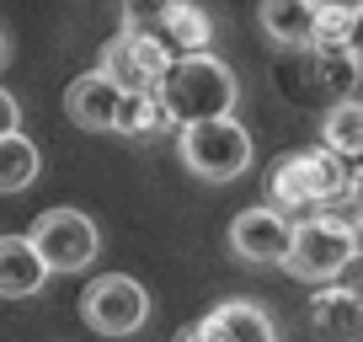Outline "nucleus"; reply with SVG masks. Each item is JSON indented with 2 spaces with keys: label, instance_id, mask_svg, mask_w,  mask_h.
Listing matches in <instances>:
<instances>
[{
  "label": "nucleus",
  "instance_id": "1",
  "mask_svg": "<svg viewBox=\"0 0 363 342\" xmlns=\"http://www.w3.org/2000/svg\"><path fill=\"white\" fill-rule=\"evenodd\" d=\"M352 187V171L337 150H294V155H278L267 171V204L278 214H289L294 225L320 219V209L331 198H342Z\"/></svg>",
  "mask_w": 363,
  "mask_h": 342
},
{
  "label": "nucleus",
  "instance_id": "2",
  "mask_svg": "<svg viewBox=\"0 0 363 342\" xmlns=\"http://www.w3.org/2000/svg\"><path fill=\"white\" fill-rule=\"evenodd\" d=\"M160 102H166L171 123L187 128V123H208V118H230L240 102V86H235V70L214 54H187L166 70L160 80Z\"/></svg>",
  "mask_w": 363,
  "mask_h": 342
},
{
  "label": "nucleus",
  "instance_id": "3",
  "mask_svg": "<svg viewBox=\"0 0 363 342\" xmlns=\"http://www.w3.org/2000/svg\"><path fill=\"white\" fill-rule=\"evenodd\" d=\"M177 150H182V166L193 171V177H203V182H235V177L251 171V155H257L251 128L235 113L208 118V123H187Z\"/></svg>",
  "mask_w": 363,
  "mask_h": 342
},
{
  "label": "nucleus",
  "instance_id": "4",
  "mask_svg": "<svg viewBox=\"0 0 363 342\" xmlns=\"http://www.w3.org/2000/svg\"><path fill=\"white\" fill-rule=\"evenodd\" d=\"M352 257H358L352 230L331 225V219H305V225H294V246H289L284 267L294 278H305V284H337Z\"/></svg>",
  "mask_w": 363,
  "mask_h": 342
},
{
  "label": "nucleus",
  "instance_id": "5",
  "mask_svg": "<svg viewBox=\"0 0 363 342\" xmlns=\"http://www.w3.org/2000/svg\"><path fill=\"white\" fill-rule=\"evenodd\" d=\"M80 316L102 337H134L150 321V294L128 273H102V278H91L86 294H80Z\"/></svg>",
  "mask_w": 363,
  "mask_h": 342
},
{
  "label": "nucleus",
  "instance_id": "6",
  "mask_svg": "<svg viewBox=\"0 0 363 342\" xmlns=\"http://www.w3.org/2000/svg\"><path fill=\"white\" fill-rule=\"evenodd\" d=\"M27 236H33V246L43 251V263L54 273H80L102 251V230L91 225V214H80V209H48V214H38V225Z\"/></svg>",
  "mask_w": 363,
  "mask_h": 342
},
{
  "label": "nucleus",
  "instance_id": "7",
  "mask_svg": "<svg viewBox=\"0 0 363 342\" xmlns=\"http://www.w3.org/2000/svg\"><path fill=\"white\" fill-rule=\"evenodd\" d=\"M171 65H177V54L160 43V33L123 27V33L102 48V65H96V70H102V75H113L123 92H160V80H166Z\"/></svg>",
  "mask_w": 363,
  "mask_h": 342
},
{
  "label": "nucleus",
  "instance_id": "8",
  "mask_svg": "<svg viewBox=\"0 0 363 342\" xmlns=\"http://www.w3.org/2000/svg\"><path fill=\"white\" fill-rule=\"evenodd\" d=\"M289 246H294V219L278 214L272 204H257V209H240L230 219V251L251 267H267V263H284Z\"/></svg>",
  "mask_w": 363,
  "mask_h": 342
},
{
  "label": "nucleus",
  "instance_id": "9",
  "mask_svg": "<svg viewBox=\"0 0 363 342\" xmlns=\"http://www.w3.org/2000/svg\"><path fill=\"white\" fill-rule=\"evenodd\" d=\"M118 107H123V86L102 70H86V75L69 80L65 92V113L75 128H91V134H118Z\"/></svg>",
  "mask_w": 363,
  "mask_h": 342
},
{
  "label": "nucleus",
  "instance_id": "10",
  "mask_svg": "<svg viewBox=\"0 0 363 342\" xmlns=\"http://www.w3.org/2000/svg\"><path fill=\"white\" fill-rule=\"evenodd\" d=\"M54 267L43 263V251L33 236H0V299H33L48 284Z\"/></svg>",
  "mask_w": 363,
  "mask_h": 342
},
{
  "label": "nucleus",
  "instance_id": "11",
  "mask_svg": "<svg viewBox=\"0 0 363 342\" xmlns=\"http://www.w3.org/2000/svg\"><path fill=\"white\" fill-rule=\"evenodd\" d=\"M198 331H203V342H278L272 316L262 305H251V299H225V305H214L198 321Z\"/></svg>",
  "mask_w": 363,
  "mask_h": 342
},
{
  "label": "nucleus",
  "instance_id": "12",
  "mask_svg": "<svg viewBox=\"0 0 363 342\" xmlns=\"http://www.w3.org/2000/svg\"><path fill=\"white\" fill-rule=\"evenodd\" d=\"M310 326L320 342H352L363 337V299L347 284H320V294L310 299Z\"/></svg>",
  "mask_w": 363,
  "mask_h": 342
},
{
  "label": "nucleus",
  "instance_id": "13",
  "mask_svg": "<svg viewBox=\"0 0 363 342\" xmlns=\"http://www.w3.org/2000/svg\"><path fill=\"white\" fill-rule=\"evenodd\" d=\"M315 0H262L257 6V27L272 38L278 48H310L315 43Z\"/></svg>",
  "mask_w": 363,
  "mask_h": 342
},
{
  "label": "nucleus",
  "instance_id": "14",
  "mask_svg": "<svg viewBox=\"0 0 363 342\" xmlns=\"http://www.w3.org/2000/svg\"><path fill=\"white\" fill-rule=\"evenodd\" d=\"M155 33H160V43H166L177 59L208 54V43H214V22H208V11H203V6H193V0H171Z\"/></svg>",
  "mask_w": 363,
  "mask_h": 342
},
{
  "label": "nucleus",
  "instance_id": "15",
  "mask_svg": "<svg viewBox=\"0 0 363 342\" xmlns=\"http://www.w3.org/2000/svg\"><path fill=\"white\" fill-rule=\"evenodd\" d=\"M320 134H326V150H337L342 160H358L363 166V102H352V96L331 102Z\"/></svg>",
  "mask_w": 363,
  "mask_h": 342
},
{
  "label": "nucleus",
  "instance_id": "16",
  "mask_svg": "<svg viewBox=\"0 0 363 342\" xmlns=\"http://www.w3.org/2000/svg\"><path fill=\"white\" fill-rule=\"evenodd\" d=\"M43 171V155L27 134H6L0 139V193H27Z\"/></svg>",
  "mask_w": 363,
  "mask_h": 342
},
{
  "label": "nucleus",
  "instance_id": "17",
  "mask_svg": "<svg viewBox=\"0 0 363 342\" xmlns=\"http://www.w3.org/2000/svg\"><path fill=\"white\" fill-rule=\"evenodd\" d=\"M160 128H177L166 113V102H160V92H123V107H118V134H160Z\"/></svg>",
  "mask_w": 363,
  "mask_h": 342
},
{
  "label": "nucleus",
  "instance_id": "18",
  "mask_svg": "<svg viewBox=\"0 0 363 342\" xmlns=\"http://www.w3.org/2000/svg\"><path fill=\"white\" fill-rule=\"evenodd\" d=\"M6 134H22V107H16V96L0 86V139Z\"/></svg>",
  "mask_w": 363,
  "mask_h": 342
},
{
  "label": "nucleus",
  "instance_id": "19",
  "mask_svg": "<svg viewBox=\"0 0 363 342\" xmlns=\"http://www.w3.org/2000/svg\"><path fill=\"white\" fill-rule=\"evenodd\" d=\"M342 48H347V59L363 70V11L352 16V27H347V43H342Z\"/></svg>",
  "mask_w": 363,
  "mask_h": 342
},
{
  "label": "nucleus",
  "instance_id": "20",
  "mask_svg": "<svg viewBox=\"0 0 363 342\" xmlns=\"http://www.w3.org/2000/svg\"><path fill=\"white\" fill-rule=\"evenodd\" d=\"M337 284H347V289H352V294H358V299H363V251H358V257H352V263H347V273H342V278H337Z\"/></svg>",
  "mask_w": 363,
  "mask_h": 342
},
{
  "label": "nucleus",
  "instance_id": "21",
  "mask_svg": "<svg viewBox=\"0 0 363 342\" xmlns=\"http://www.w3.org/2000/svg\"><path fill=\"white\" fill-rule=\"evenodd\" d=\"M320 11H363V0H315Z\"/></svg>",
  "mask_w": 363,
  "mask_h": 342
},
{
  "label": "nucleus",
  "instance_id": "22",
  "mask_svg": "<svg viewBox=\"0 0 363 342\" xmlns=\"http://www.w3.org/2000/svg\"><path fill=\"white\" fill-rule=\"evenodd\" d=\"M347 198H352V204H358V209H363V166H358V171H352V187H347Z\"/></svg>",
  "mask_w": 363,
  "mask_h": 342
},
{
  "label": "nucleus",
  "instance_id": "23",
  "mask_svg": "<svg viewBox=\"0 0 363 342\" xmlns=\"http://www.w3.org/2000/svg\"><path fill=\"white\" fill-rule=\"evenodd\" d=\"M177 342H203V331H198V326H187V331H182Z\"/></svg>",
  "mask_w": 363,
  "mask_h": 342
},
{
  "label": "nucleus",
  "instance_id": "24",
  "mask_svg": "<svg viewBox=\"0 0 363 342\" xmlns=\"http://www.w3.org/2000/svg\"><path fill=\"white\" fill-rule=\"evenodd\" d=\"M6 54H11V48H6V27H0V65H6Z\"/></svg>",
  "mask_w": 363,
  "mask_h": 342
}]
</instances>
